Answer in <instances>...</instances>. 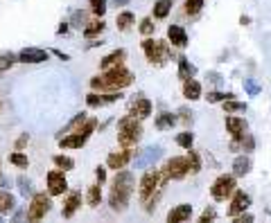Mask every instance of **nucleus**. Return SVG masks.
<instances>
[{
    "mask_svg": "<svg viewBox=\"0 0 271 223\" xmlns=\"http://www.w3.org/2000/svg\"><path fill=\"white\" fill-rule=\"evenodd\" d=\"M133 194V174L127 169H118L115 178H113V187L109 194V205L113 212H125L129 208Z\"/></svg>",
    "mask_w": 271,
    "mask_h": 223,
    "instance_id": "1",
    "label": "nucleus"
},
{
    "mask_svg": "<svg viewBox=\"0 0 271 223\" xmlns=\"http://www.w3.org/2000/svg\"><path fill=\"white\" fill-rule=\"evenodd\" d=\"M133 81V73L131 70H127L122 63L115 68H109L104 70L102 74H95L91 79V88L93 90H122L127 86H131Z\"/></svg>",
    "mask_w": 271,
    "mask_h": 223,
    "instance_id": "2",
    "label": "nucleus"
},
{
    "mask_svg": "<svg viewBox=\"0 0 271 223\" xmlns=\"http://www.w3.org/2000/svg\"><path fill=\"white\" fill-rule=\"evenodd\" d=\"M143 135V126H140V119L136 115H125V118L118 122V142L127 149H131L136 142Z\"/></svg>",
    "mask_w": 271,
    "mask_h": 223,
    "instance_id": "3",
    "label": "nucleus"
},
{
    "mask_svg": "<svg viewBox=\"0 0 271 223\" xmlns=\"http://www.w3.org/2000/svg\"><path fill=\"white\" fill-rule=\"evenodd\" d=\"M170 180V176L165 174V169L159 171V169H149L143 174V178H140V201L143 203H147L149 198L154 196V192H163V185Z\"/></svg>",
    "mask_w": 271,
    "mask_h": 223,
    "instance_id": "4",
    "label": "nucleus"
},
{
    "mask_svg": "<svg viewBox=\"0 0 271 223\" xmlns=\"http://www.w3.org/2000/svg\"><path fill=\"white\" fill-rule=\"evenodd\" d=\"M143 52H145L147 61H149V63H156V66H163V63L170 59V47H167L165 41L145 39L143 41Z\"/></svg>",
    "mask_w": 271,
    "mask_h": 223,
    "instance_id": "5",
    "label": "nucleus"
},
{
    "mask_svg": "<svg viewBox=\"0 0 271 223\" xmlns=\"http://www.w3.org/2000/svg\"><path fill=\"white\" fill-rule=\"evenodd\" d=\"M52 208V201L48 194H34L32 203L27 205V221H41Z\"/></svg>",
    "mask_w": 271,
    "mask_h": 223,
    "instance_id": "6",
    "label": "nucleus"
},
{
    "mask_svg": "<svg viewBox=\"0 0 271 223\" xmlns=\"http://www.w3.org/2000/svg\"><path fill=\"white\" fill-rule=\"evenodd\" d=\"M238 190V185H235V176H219L210 187V194L215 201H226V198L233 196V192Z\"/></svg>",
    "mask_w": 271,
    "mask_h": 223,
    "instance_id": "7",
    "label": "nucleus"
},
{
    "mask_svg": "<svg viewBox=\"0 0 271 223\" xmlns=\"http://www.w3.org/2000/svg\"><path fill=\"white\" fill-rule=\"evenodd\" d=\"M165 174L170 176V180H181V178H185L188 174H190V167H188V158L185 156H174L170 158L165 163Z\"/></svg>",
    "mask_w": 271,
    "mask_h": 223,
    "instance_id": "8",
    "label": "nucleus"
},
{
    "mask_svg": "<svg viewBox=\"0 0 271 223\" xmlns=\"http://www.w3.org/2000/svg\"><path fill=\"white\" fill-rule=\"evenodd\" d=\"M68 192V180L64 176V171L57 167V169L48 171V194L50 196H61Z\"/></svg>",
    "mask_w": 271,
    "mask_h": 223,
    "instance_id": "9",
    "label": "nucleus"
},
{
    "mask_svg": "<svg viewBox=\"0 0 271 223\" xmlns=\"http://www.w3.org/2000/svg\"><path fill=\"white\" fill-rule=\"evenodd\" d=\"M249 205H251V196L249 194H244L242 190H235L233 192V201L231 205H228V217H239L242 212L249 210Z\"/></svg>",
    "mask_w": 271,
    "mask_h": 223,
    "instance_id": "10",
    "label": "nucleus"
},
{
    "mask_svg": "<svg viewBox=\"0 0 271 223\" xmlns=\"http://www.w3.org/2000/svg\"><path fill=\"white\" fill-rule=\"evenodd\" d=\"M16 59H18V63H43L50 59V52L41 50V47H25L16 54Z\"/></svg>",
    "mask_w": 271,
    "mask_h": 223,
    "instance_id": "11",
    "label": "nucleus"
},
{
    "mask_svg": "<svg viewBox=\"0 0 271 223\" xmlns=\"http://www.w3.org/2000/svg\"><path fill=\"white\" fill-rule=\"evenodd\" d=\"M226 131L231 133L233 140H242V135L246 133V122L238 115H233V113H226Z\"/></svg>",
    "mask_w": 271,
    "mask_h": 223,
    "instance_id": "12",
    "label": "nucleus"
},
{
    "mask_svg": "<svg viewBox=\"0 0 271 223\" xmlns=\"http://www.w3.org/2000/svg\"><path fill=\"white\" fill-rule=\"evenodd\" d=\"M129 160H131V151L125 147L122 151H111V153H109V158H106V167H109V169H115V171L125 169Z\"/></svg>",
    "mask_w": 271,
    "mask_h": 223,
    "instance_id": "13",
    "label": "nucleus"
},
{
    "mask_svg": "<svg viewBox=\"0 0 271 223\" xmlns=\"http://www.w3.org/2000/svg\"><path fill=\"white\" fill-rule=\"evenodd\" d=\"M129 113L136 115L138 119H147L152 115V102L147 97H136L131 104H129Z\"/></svg>",
    "mask_w": 271,
    "mask_h": 223,
    "instance_id": "14",
    "label": "nucleus"
},
{
    "mask_svg": "<svg viewBox=\"0 0 271 223\" xmlns=\"http://www.w3.org/2000/svg\"><path fill=\"white\" fill-rule=\"evenodd\" d=\"M167 39L174 47H188V32H185L181 25H170L167 27Z\"/></svg>",
    "mask_w": 271,
    "mask_h": 223,
    "instance_id": "15",
    "label": "nucleus"
},
{
    "mask_svg": "<svg viewBox=\"0 0 271 223\" xmlns=\"http://www.w3.org/2000/svg\"><path fill=\"white\" fill-rule=\"evenodd\" d=\"M86 135L84 133H68V135H61L59 138V147L61 149H81V147L86 145Z\"/></svg>",
    "mask_w": 271,
    "mask_h": 223,
    "instance_id": "16",
    "label": "nucleus"
},
{
    "mask_svg": "<svg viewBox=\"0 0 271 223\" xmlns=\"http://www.w3.org/2000/svg\"><path fill=\"white\" fill-rule=\"evenodd\" d=\"M160 156H163V149H160V147H147V149L143 151V156L136 158V167H149V164L156 163Z\"/></svg>",
    "mask_w": 271,
    "mask_h": 223,
    "instance_id": "17",
    "label": "nucleus"
},
{
    "mask_svg": "<svg viewBox=\"0 0 271 223\" xmlns=\"http://www.w3.org/2000/svg\"><path fill=\"white\" fill-rule=\"evenodd\" d=\"M81 208V194L80 192H70L66 198V203H64V210H61V214H64V219H70L75 217V212Z\"/></svg>",
    "mask_w": 271,
    "mask_h": 223,
    "instance_id": "18",
    "label": "nucleus"
},
{
    "mask_svg": "<svg viewBox=\"0 0 271 223\" xmlns=\"http://www.w3.org/2000/svg\"><path fill=\"white\" fill-rule=\"evenodd\" d=\"M190 217H192V205L181 203V205H176L174 210H170V214H167V223H181V221H188Z\"/></svg>",
    "mask_w": 271,
    "mask_h": 223,
    "instance_id": "19",
    "label": "nucleus"
},
{
    "mask_svg": "<svg viewBox=\"0 0 271 223\" xmlns=\"http://www.w3.org/2000/svg\"><path fill=\"white\" fill-rule=\"evenodd\" d=\"M183 97L194 102V99H201V84H199L194 77L185 79L183 81Z\"/></svg>",
    "mask_w": 271,
    "mask_h": 223,
    "instance_id": "20",
    "label": "nucleus"
},
{
    "mask_svg": "<svg viewBox=\"0 0 271 223\" xmlns=\"http://www.w3.org/2000/svg\"><path fill=\"white\" fill-rule=\"evenodd\" d=\"M251 171V158L249 156H238L233 160V176L235 178H242Z\"/></svg>",
    "mask_w": 271,
    "mask_h": 223,
    "instance_id": "21",
    "label": "nucleus"
},
{
    "mask_svg": "<svg viewBox=\"0 0 271 223\" xmlns=\"http://www.w3.org/2000/svg\"><path fill=\"white\" fill-rule=\"evenodd\" d=\"M125 57H127V52H125V50H115V52L106 54L104 59L99 61V68H102V70H109V68H115V66H120V63L125 61Z\"/></svg>",
    "mask_w": 271,
    "mask_h": 223,
    "instance_id": "22",
    "label": "nucleus"
},
{
    "mask_svg": "<svg viewBox=\"0 0 271 223\" xmlns=\"http://www.w3.org/2000/svg\"><path fill=\"white\" fill-rule=\"evenodd\" d=\"M86 119H88L86 113H77V115H75V118L70 119V122H68V124L59 131V138H61V135H68V133H77V131L81 129V124L86 122Z\"/></svg>",
    "mask_w": 271,
    "mask_h": 223,
    "instance_id": "23",
    "label": "nucleus"
},
{
    "mask_svg": "<svg viewBox=\"0 0 271 223\" xmlns=\"http://www.w3.org/2000/svg\"><path fill=\"white\" fill-rule=\"evenodd\" d=\"M156 129L159 131H165V129H172L174 124H176V118H174V113H167V111H163V113H159L156 115Z\"/></svg>",
    "mask_w": 271,
    "mask_h": 223,
    "instance_id": "24",
    "label": "nucleus"
},
{
    "mask_svg": "<svg viewBox=\"0 0 271 223\" xmlns=\"http://www.w3.org/2000/svg\"><path fill=\"white\" fill-rule=\"evenodd\" d=\"M172 5H174V0H156L154 2V18H167V14L172 12Z\"/></svg>",
    "mask_w": 271,
    "mask_h": 223,
    "instance_id": "25",
    "label": "nucleus"
},
{
    "mask_svg": "<svg viewBox=\"0 0 271 223\" xmlns=\"http://www.w3.org/2000/svg\"><path fill=\"white\" fill-rule=\"evenodd\" d=\"M14 208H16V198H14L9 192L0 190V217H2V214H9Z\"/></svg>",
    "mask_w": 271,
    "mask_h": 223,
    "instance_id": "26",
    "label": "nucleus"
},
{
    "mask_svg": "<svg viewBox=\"0 0 271 223\" xmlns=\"http://www.w3.org/2000/svg\"><path fill=\"white\" fill-rule=\"evenodd\" d=\"M197 74V68L192 66L190 61H188V57H179V79H190Z\"/></svg>",
    "mask_w": 271,
    "mask_h": 223,
    "instance_id": "27",
    "label": "nucleus"
},
{
    "mask_svg": "<svg viewBox=\"0 0 271 223\" xmlns=\"http://www.w3.org/2000/svg\"><path fill=\"white\" fill-rule=\"evenodd\" d=\"M104 20L99 18V20H93V23H88L86 27H84V36L86 39H95V36H99V34L104 32Z\"/></svg>",
    "mask_w": 271,
    "mask_h": 223,
    "instance_id": "28",
    "label": "nucleus"
},
{
    "mask_svg": "<svg viewBox=\"0 0 271 223\" xmlns=\"http://www.w3.org/2000/svg\"><path fill=\"white\" fill-rule=\"evenodd\" d=\"M99 201H102V187H99V183L97 185H91V187H88V192H86V203L91 205V208H97Z\"/></svg>",
    "mask_w": 271,
    "mask_h": 223,
    "instance_id": "29",
    "label": "nucleus"
},
{
    "mask_svg": "<svg viewBox=\"0 0 271 223\" xmlns=\"http://www.w3.org/2000/svg\"><path fill=\"white\" fill-rule=\"evenodd\" d=\"M188 167H190V174H199L201 171V156H199L197 151H192V147L188 149Z\"/></svg>",
    "mask_w": 271,
    "mask_h": 223,
    "instance_id": "30",
    "label": "nucleus"
},
{
    "mask_svg": "<svg viewBox=\"0 0 271 223\" xmlns=\"http://www.w3.org/2000/svg\"><path fill=\"white\" fill-rule=\"evenodd\" d=\"M115 25H118L120 32L129 30V27L133 25V14H131V12H122V14H118V18H115Z\"/></svg>",
    "mask_w": 271,
    "mask_h": 223,
    "instance_id": "31",
    "label": "nucleus"
},
{
    "mask_svg": "<svg viewBox=\"0 0 271 223\" xmlns=\"http://www.w3.org/2000/svg\"><path fill=\"white\" fill-rule=\"evenodd\" d=\"M52 163L59 167V169H64V171H70V169H75V160L70 156H64V153H59V156H54L52 158Z\"/></svg>",
    "mask_w": 271,
    "mask_h": 223,
    "instance_id": "32",
    "label": "nucleus"
},
{
    "mask_svg": "<svg viewBox=\"0 0 271 223\" xmlns=\"http://www.w3.org/2000/svg\"><path fill=\"white\" fill-rule=\"evenodd\" d=\"M242 86H244V90H246V95H249V97H258L260 92H262V86H260L255 79H244V81H242Z\"/></svg>",
    "mask_w": 271,
    "mask_h": 223,
    "instance_id": "33",
    "label": "nucleus"
},
{
    "mask_svg": "<svg viewBox=\"0 0 271 223\" xmlns=\"http://www.w3.org/2000/svg\"><path fill=\"white\" fill-rule=\"evenodd\" d=\"M222 104H224V111L226 113H244L246 111V104L244 102H235V99H224V102H222Z\"/></svg>",
    "mask_w": 271,
    "mask_h": 223,
    "instance_id": "34",
    "label": "nucleus"
},
{
    "mask_svg": "<svg viewBox=\"0 0 271 223\" xmlns=\"http://www.w3.org/2000/svg\"><path fill=\"white\" fill-rule=\"evenodd\" d=\"M9 163H12L14 167H20V169H27V167H30V160H27V156H25V153H20L18 149H16L12 156H9Z\"/></svg>",
    "mask_w": 271,
    "mask_h": 223,
    "instance_id": "35",
    "label": "nucleus"
},
{
    "mask_svg": "<svg viewBox=\"0 0 271 223\" xmlns=\"http://www.w3.org/2000/svg\"><path fill=\"white\" fill-rule=\"evenodd\" d=\"M185 14L188 16H197L201 9H204V0H185Z\"/></svg>",
    "mask_w": 271,
    "mask_h": 223,
    "instance_id": "36",
    "label": "nucleus"
},
{
    "mask_svg": "<svg viewBox=\"0 0 271 223\" xmlns=\"http://www.w3.org/2000/svg\"><path fill=\"white\" fill-rule=\"evenodd\" d=\"M86 104L91 106V108H102V106H106V99H104V95L91 92V95H86Z\"/></svg>",
    "mask_w": 271,
    "mask_h": 223,
    "instance_id": "37",
    "label": "nucleus"
},
{
    "mask_svg": "<svg viewBox=\"0 0 271 223\" xmlns=\"http://www.w3.org/2000/svg\"><path fill=\"white\" fill-rule=\"evenodd\" d=\"M176 145H179V147H183V149H190V147L194 145V135H192L190 131L179 133V135H176Z\"/></svg>",
    "mask_w": 271,
    "mask_h": 223,
    "instance_id": "38",
    "label": "nucleus"
},
{
    "mask_svg": "<svg viewBox=\"0 0 271 223\" xmlns=\"http://www.w3.org/2000/svg\"><path fill=\"white\" fill-rule=\"evenodd\" d=\"M16 57H14L12 52H5V54H0V73H5V70H9V68L16 63Z\"/></svg>",
    "mask_w": 271,
    "mask_h": 223,
    "instance_id": "39",
    "label": "nucleus"
},
{
    "mask_svg": "<svg viewBox=\"0 0 271 223\" xmlns=\"http://www.w3.org/2000/svg\"><path fill=\"white\" fill-rule=\"evenodd\" d=\"M88 2H91V12L95 14V16H99V18H102L106 14V9H109V7H106V0H88Z\"/></svg>",
    "mask_w": 271,
    "mask_h": 223,
    "instance_id": "40",
    "label": "nucleus"
},
{
    "mask_svg": "<svg viewBox=\"0 0 271 223\" xmlns=\"http://www.w3.org/2000/svg\"><path fill=\"white\" fill-rule=\"evenodd\" d=\"M231 97H235L233 92H219V90H215V92H208V102L210 104H219V102H224V99H231Z\"/></svg>",
    "mask_w": 271,
    "mask_h": 223,
    "instance_id": "41",
    "label": "nucleus"
},
{
    "mask_svg": "<svg viewBox=\"0 0 271 223\" xmlns=\"http://www.w3.org/2000/svg\"><path fill=\"white\" fill-rule=\"evenodd\" d=\"M154 27H156V25H154L152 18H143V20H140V27H138V30H140V34H143V36H152V34H154Z\"/></svg>",
    "mask_w": 271,
    "mask_h": 223,
    "instance_id": "42",
    "label": "nucleus"
},
{
    "mask_svg": "<svg viewBox=\"0 0 271 223\" xmlns=\"http://www.w3.org/2000/svg\"><path fill=\"white\" fill-rule=\"evenodd\" d=\"M95 129H97V119H95V118H88L86 122H84V124H81L80 133H84V135H86V138H91V133L95 131Z\"/></svg>",
    "mask_w": 271,
    "mask_h": 223,
    "instance_id": "43",
    "label": "nucleus"
},
{
    "mask_svg": "<svg viewBox=\"0 0 271 223\" xmlns=\"http://www.w3.org/2000/svg\"><path fill=\"white\" fill-rule=\"evenodd\" d=\"M16 183H18V187H20V194H23V196H30V194H32V180H30V178L20 176L18 180H16Z\"/></svg>",
    "mask_w": 271,
    "mask_h": 223,
    "instance_id": "44",
    "label": "nucleus"
},
{
    "mask_svg": "<svg viewBox=\"0 0 271 223\" xmlns=\"http://www.w3.org/2000/svg\"><path fill=\"white\" fill-rule=\"evenodd\" d=\"M239 145H242V151H253L255 149V138H253L251 133H244L242 140H239Z\"/></svg>",
    "mask_w": 271,
    "mask_h": 223,
    "instance_id": "45",
    "label": "nucleus"
},
{
    "mask_svg": "<svg viewBox=\"0 0 271 223\" xmlns=\"http://www.w3.org/2000/svg\"><path fill=\"white\" fill-rule=\"evenodd\" d=\"M84 20H86L84 12H75V14H73V18H70V25L77 27V30H81V27H84Z\"/></svg>",
    "mask_w": 271,
    "mask_h": 223,
    "instance_id": "46",
    "label": "nucleus"
},
{
    "mask_svg": "<svg viewBox=\"0 0 271 223\" xmlns=\"http://www.w3.org/2000/svg\"><path fill=\"white\" fill-rule=\"evenodd\" d=\"M215 219H217V212H215V208H206L204 214L199 217V221H201V223H208V221H215Z\"/></svg>",
    "mask_w": 271,
    "mask_h": 223,
    "instance_id": "47",
    "label": "nucleus"
},
{
    "mask_svg": "<svg viewBox=\"0 0 271 223\" xmlns=\"http://www.w3.org/2000/svg\"><path fill=\"white\" fill-rule=\"evenodd\" d=\"M95 178H97V183L102 185L106 180V169L104 167H97V169H95Z\"/></svg>",
    "mask_w": 271,
    "mask_h": 223,
    "instance_id": "48",
    "label": "nucleus"
},
{
    "mask_svg": "<svg viewBox=\"0 0 271 223\" xmlns=\"http://www.w3.org/2000/svg\"><path fill=\"white\" fill-rule=\"evenodd\" d=\"M27 142H30V135H27V133H23V135H20V138L18 140H16V149H23V147H25L27 145Z\"/></svg>",
    "mask_w": 271,
    "mask_h": 223,
    "instance_id": "49",
    "label": "nucleus"
},
{
    "mask_svg": "<svg viewBox=\"0 0 271 223\" xmlns=\"http://www.w3.org/2000/svg\"><path fill=\"white\" fill-rule=\"evenodd\" d=\"M208 79H210V81H212L215 86H222V74H217V73H208Z\"/></svg>",
    "mask_w": 271,
    "mask_h": 223,
    "instance_id": "50",
    "label": "nucleus"
},
{
    "mask_svg": "<svg viewBox=\"0 0 271 223\" xmlns=\"http://www.w3.org/2000/svg\"><path fill=\"white\" fill-rule=\"evenodd\" d=\"M181 119H183V122H192V113H188L185 111V108H181Z\"/></svg>",
    "mask_w": 271,
    "mask_h": 223,
    "instance_id": "51",
    "label": "nucleus"
},
{
    "mask_svg": "<svg viewBox=\"0 0 271 223\" xmlns=\"http://www.w3.org/2000/svg\"><path fill=\"white\" fill-rule=\"evenodd\" d=\"M68 30H70V23H61L59 30H57V34H68Z\"/></svg>",
    "mask_w": 271,
    "mask_h": 223,
    "instance_id": "52",
    "label": "nucleus"
},
{
    "mask_svg": "<svg viewBox=\"0 0 271 223\" xmlns=\"http://www.w3.org/2000/svg\"><path fill=\"white\" fill-rule=\"evenodd\" d=\"M238 219V223H244V221H253V217L251 214H244V212H242V214H239V217H235Z\"/></svg>",
    "mask_w": 271,
    "mask_h": 223,
    "instance_id": "53",
    "label": "nucleus"
},
{
    "mask_svg": "<svg viewBox=\"0 0 271 223\" xmlns=\"http://www.w3.org/2000/svg\"><path fill=\"white\" fill-rule=\"evenodd\" d=\"M52 54H57V57H59L61 61H68V59H70V57H68V54H64V52H61V50H54Z\"/></svg>",
    "mask_w": 271,
    "mask_h": 223,
    "instance_id": "54",
    "label": "nucleus"
},
{
    "mask_svg": "<svg viewBox=\"0 0 271 223\" xmlns=\"http://www.w3.org/2000/svg\"><path fill=\"white\" fill-rule=\"evenodd\" d=\"M127 2H129V0H115V7H118V5H127Z\"/></svg>",
    "mask_w": 271,
    "mask_h": 223,
    "instance_id": "55",
    "label": "nucleus"
},
{
    "mask_svg": "<svg viewBox=\"0 0 271 223\" xmlns=\"http://www.w3.org/2000/svg\"><path fill=\"white\" fill-rule=\"evenodd\" d=\"M0 183H5V178H2V171H0Z\"/></svg>",
    "mask_w": 271,
    "mask_h": 223,
    "instance_id": "56",
    "label": "nucleus"
}]
</instances>
